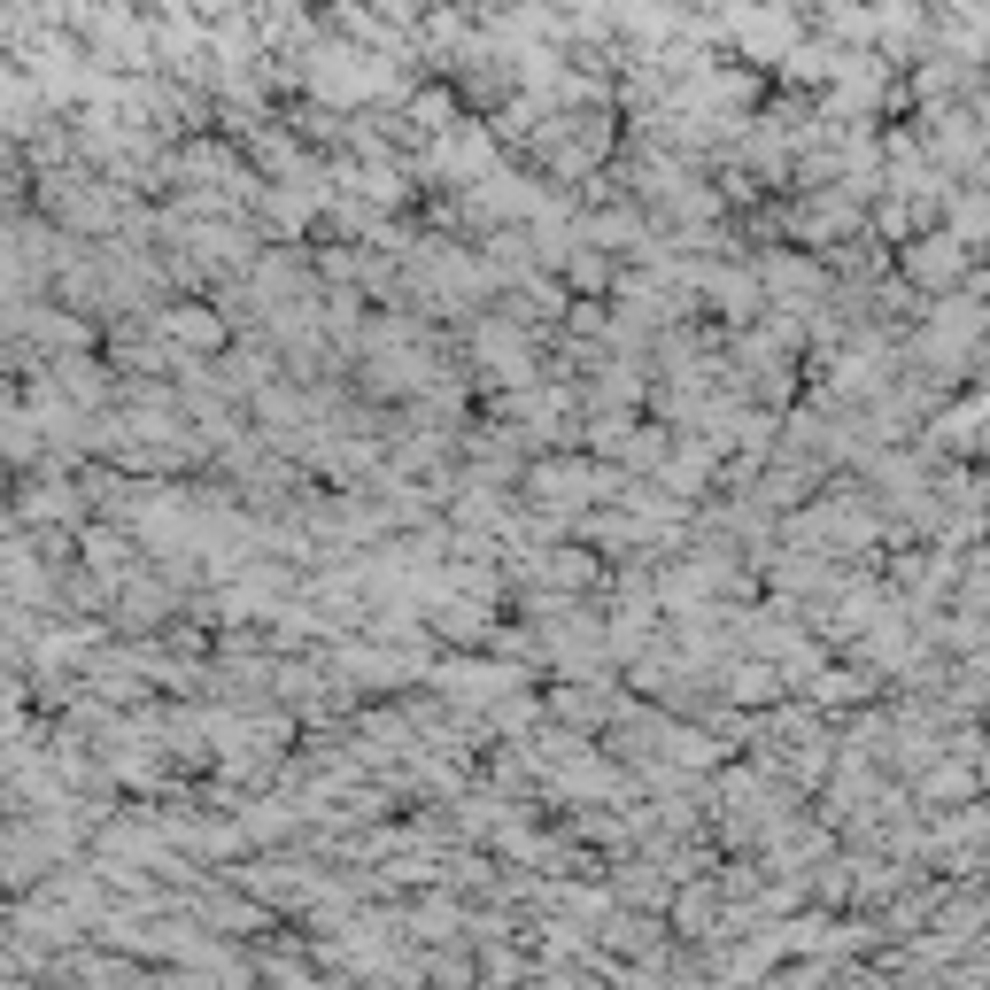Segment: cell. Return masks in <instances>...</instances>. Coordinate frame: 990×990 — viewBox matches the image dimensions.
Returning <instances> with one entry per match:
<instances>
[{
  "label": "cell",
  "mask_w": 990,
  "mask_h": 990,
  "mask_svg": "<svg viewBox=\"0 0 990 990\" xmlns=\"http://www.w3.org/2000/svg\"><path fill=\"white\" fill-rule=\"evenodd\" d=\"M913 271H921V279H944V271H952V240H921Z\"/></svg>",
  "instance_id": "1"
}]
</instances>
